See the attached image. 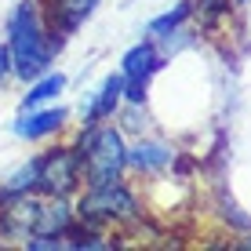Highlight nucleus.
<instances>
[{
	"label": "nucleus",
	"instance_id": "11",
	"mask_svg": "<svg viewBox=\"0 0 251 251\" xmlns=\"http://www.w3.org/2000/svg\"><path fill=\"white\" fill-rule=\"evenodd\" d=\"M186 19H189V4H178L175 11H168V15H160V19H153V22H150V33H157V37H160V33H171V29H178Z\"/></svg>",
	"mask_w": 251,
	"mask_h": 251
},
{
	"label": "nucleus",
	"instance_id": "10",
	"mask_svg": "<svg viewBox=\"0 0 251 251\" xmlns=\"http://www.w3.org/2000/svg\"><path fill=\"white\" fill-rule=\"evenodd\" d=\"M62 88H66V76L62 73H44V76H37V84L29 88V95H25L22 106L25 109H37V106H44V102H51L55 95H62Z\"/></svg>",
	"mask_w": 251,
	"mask_h": 251
},
{
	"label": "nucleus",
	"instance_id": "8",
	"mask_svg": "<svg viewBox=\"0 0 251 251\" xmlns=\"http://www.w3.org/2000/svg\"><path fill=\"white\" fill-rule=\"evenodd\" d=\"M66 124V109H40V113H25L19 124H15V135L19 138H44L51 131Z\"/></svg>",
	"mask_w": 251,
	"mask_h": 251
},
{
	"label": "nucleus",
	"instance_id": "7",
	"mask_svg": "<svg viewBox=\"0 0 251 251\" xmlns=\"http://www.w3.org/2000/svg\"><path fill=\"white\" fill-rule=\"evenodd\" d=\"M120 99H124V76H106L102 88L95 91V99L88 102V109H84L88 124H99V120L113 117V109L120 106Z\"/></svg>",
	"mask_w": 251,
	"mask_h": 251
},
{
	"label": "nucleus",
	"instance_id": "12",
	"mask_svg": "<svg viewBox=\"0 0 251 251\" xmlns=\"http://www.w3.org/2000/svg\"><path fill=\"white\" fill-rule=\"evenodd\" d=\"M7 73H11V55H7V44H0V84Z\"/></svg>",
	"mask_w": 251,
	"mask_h": 251
},
{
	"label": "nucleus",
	"instance_id": "6",
	"mask_svg": "<svg viewBox=\"0 0 251 251\" xmlns=\"http://www.w3.org/2000/svg\"><path fill=\"white\" fill-rule=\"evenodd\" d=\"M99 0H51V33L69 37L95 15Z\"/></svg>",
	"mask_w": 251,
	"mask_h": 251
},
{
	"label": "nucleus",
	"instance_id": "3",
	"mask_svg": "<svg viewBox=\"0 0 251 251\" xmlns=\"http://www.w3.org/2000/svg\"><path fill=\"white\" fill-rule=\"evenodd\" d=\"M80 219H88V222H127V219H135V197L127 193L124 186H120V178L117 182H102V186H88V197L80 201Z\"/></svg>",
	"mask_w": 251,
	"mask_h": 251
},
{
	"label": "nucleus",
	"instance_id": "5",
	"mask_svg": "<svg viewBox=\"0 0 251 251\" xmlns=\"http://www.w3.org/2000/svg\"><path fill=\"white\" fill-rule=\"evenodd\" d=\"M124 99L131 102V106H138V102L146 99V84H150V76L160 69V55L157 48L150 44V40H142V44H135L131 51L124 55Z\"/></svg>",
	"mask_w": 251,
	"mask_h": 251
},
{
	"label": "nucleus",
	"instance_id": "2",
	"mask_svg": "<svg viewBox=\"0 0 251 251\" xmlns=\"http://www.w3.org/2000/svg\"><path fill=\"white\" fill-rule=\"evenodd\" d=\"M80 164H84V178L88 186H102V182H117L127 168V150L124 138L113 127H95L88 124V135H80Z\"/></svg>",
	"mask_w": 251,
	"mask_h": 251
},
{
	"label": "nucleus",
	"instance_id": "1",
	"mask_svg": "<svg viewBox=\"0 0 251 251\" xmlns=\"http://www.w3.org/2000/svg\"><path fill=\"white\" fill-rule=\"evenodd\" d=\"M7 55H11V69L22 80H37L51 66V55H55L51 37L29 0L19 4L11 11V19H7Z\"/></svg>",
	"mask_w": 251,
	"mask_h": 251
},
{
	"label": "nucleus",
	"instance_id": "13",
	"mask_svg": "<svg viewBox=\"0 0 251 251\" xmlns=\"http://www.w3.org/2000/svg\"><path fill=\"white\" fill-rule=\"evenodd\" d=\"M244 248H251V240H244Z\"/></svg>",
	"mask_w": 251,
	"mask_h": 251
},
{
	"label": "nucleus",
	"instance_id": "4",
	"mask_svg": "<svg viewBox=\"0 0 251 251\" xmlns=\"http://www.w3.org/2000/svg\"><path fill=\"white\" fill-rule=\"evenodd\" d=\"M84 178V164L76 150H51L40 157V175H37V189L48 197H69Z\"/></svg>",
	"mask_w": 251,
	"mask_h": 251
},
{
	"label": "nucleus",
	"instance_id": "9",
	"mask_svg": "<svg viewBox=\"0 0 251 251\" xmlns=\"http://www.w3.org/2000/svg\"><path fill=\"white\" fill-rule=\"evenodd\" d=\"M127 164H135L146 175H157V171H164L171 164V150L160 142H138L135 150H127Z\"/></svg>",
	"mask_w": 251,
	"mask_h": 251
}]
</instances>
